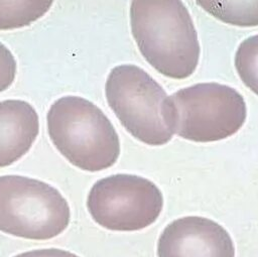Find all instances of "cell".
<instances>
[{"instance_id":"obj_11","label":"cell","mask_w":258,"mask_h":257,"mask_svg":"<svg viewBox=\"0 0 258 257\" xmlns=\"http://www.w3.org/2000/svg\"><path fill=\"white\" fill-rule=\"evenodd\" d=\"M234 62L243 84L258 96V34L247 37L239 44Z\"/></svg>"},{"instance_id":"obj_8","label":"cell","mask_w":258,"mask_h":257,"mask_svg":"<svg viewBox=\"0 0 258 257\" xmlns=\"http://www.w3.org/2000/svg\"><path fill=\"white\" fill-rule=\"evenodd\" d=\"M38 131V115L31 104L15 99L0 102V167L27 153Z\"/></svg>"},{"instance_id":"obj_13","label":"cell","mask_w":258,"mask_h":257,"mask_svg":"<svg viewBox=\"0 0 258 257\" xmlns=\"http://www.w3.org/2000/svg\"><path fill=\"white\" fill-rule=\"evenodd\" d=\"M14 257H79V256L67 250L48 248V249H36V250L23 252Z\"/></svg>"},{"instance_id":"obj_9","label":"cell","mask_w":258,"mask_h":257,"mask_svg":"<svg viewBox=\"0 0 258 257\" xmlns=\"http://www.w3.org/2000/svg\"><path fill=\"white\" fill-rule=\"evenodd\" d=\"M218 20L239 27L258 26V0H196Z\"/></svg>"},{"instance_id":"obj_6","label":"cell","mask_w":258,"mask_h":257,"mask_svg":"<svg viewBox=\"0 0 258 257\" xmlns=\"http://www.w3.org/2000/svg\"><path fill=\"white\" fill-rule=\"evenodd\" d=\"M87 207L93 220L112 231H138L153 224L163 208V196L151 180L118 173L91 187Z\"/></svg>"},{"instance_id":"obj_3","label":"cell","mask_w":258,"mask_h":257,"mask_svg":"<svg viewBox=\"0 0 258 257\" xmlns=\"http://www.w3.org/2000/svg\"><path fill=\"white\" fill-rule=\"evenodd\" d=\"M105 95L120 123L134 138L151 146L171 140L174 129L168 96L146 71L131 63L113 68Z\"/></svg>"},{"instance_id":"obj_2","label":"cell","mask_w":258,"mask_h":257,"mask_svg":"<svg viewBox=\"0 0 258 257\" xmlns=\"http://www.w3.org/2000/svg\"><path fill=\"white\" fill-rule=\"evenodd\" d=\"M46 121L51 142L73 165L94 172L116 163L120 154L118 134L91 101L79 96L61 97L51 104Z\"/></svg>"},{"instance_id":"obj_4","label":"cell","mask_w":258,"mask_h":257,"mask_svg":"<svg viewBox=\"0 0 258 257\" xmlns=\"http://www.w3.org/2000/svg\"><path fill=\"white\" fill-rule=\"evenodd\" d=\"M174 133L195 142L226 139L239 131L247 117L243 96L219 83H199L168 96Z\"/></svg>"},{"instance_id":"obj_5","label":"cell","mask_w":258,"mask_h":257,"mask_svg":"<svg viewBox=\"0 0 258 257\" xmlns=\"http://www.w3.org/2000/svg\"><path fill=\"white\" fill-rule=\"evenodd\" d=\"M70 219L69 204L55 187L27 176H0L1 232L47 240L61 234Z\"/></svg>"},{"instance_id":"obj_12","label":"cell","mask_w":258,"mask_h":257,"mask_svg":"<svg viewBox=\"0 0 258 257\" xmlns=\"http://www.w3.org/2000/svg\"><path fill=\"white\" fill-rule=\"evenodd\" d=\"M17 71L16 60L12 52L0 42V93L13 83Z\"/></svg>"},{"instance_id":"obj_1","label":"cell","mask_w":258,"mask_h":257,"mask_svg":"<svg viewBox=\"0 0 258 257\" xmlns=\"http://www.w3.org/2000/svg\"><path fill=\"white\" fill-rule=\"evenodd\" d=\"M130 25L142 56L158 73L175 80L195 73L201 48L181 0H131Z\"/></svg>"},{"instance_id":"obj_7","label":"cell","mask_w":258,"mask_h":257,"mask_svg":"<svg viewBox=\"0 0 258 257\" xmlns=\"http://www.w3.org/2000/svg\"><path fill=\"white\" fill-rule=\"evenodd\" d=\"M158 257H235L234 242L217 222L198 216L169 223L157 242Z\"/></svg>"},{"instance_id":"obj_10","label":"cell","mask_w":258,"mask_h":257,"mask_svg":"<svg viewBox=\"0 0 258 257\" xmlns=\"http://www.w3.org/2000/svg\"><path fill=\"white\" fill-rule=\"evenodd\" d=\"M54 0H0V30L21 28L41 18Z\"/></svg>"}]
</instances>
